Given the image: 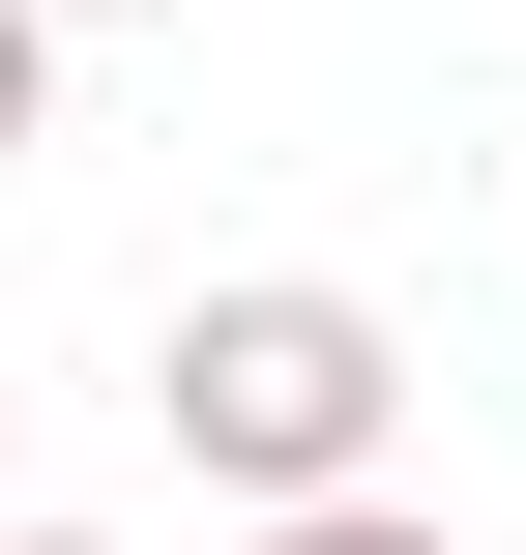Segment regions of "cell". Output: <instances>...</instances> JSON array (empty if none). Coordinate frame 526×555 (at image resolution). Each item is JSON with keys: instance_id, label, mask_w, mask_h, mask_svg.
<instances>
[{"instance_id": "2", "label": "cell", "mask_w": 526, "mask_h": 555, "mask_svg": "<svg viewBox=\"0 0 526 555\" xmlns=\"http://www.w3.org/2000/svg\"><path fill=\"white\" fill-rule=\"evenodd\" d=\"M264 555H439V527H410V498H293Z\"/></svg>"}, {"instance_id": "3", "label": "cell", "mask_w": 526, "mask_h": 555, "mask_svg": "<svg viewBox=\"0 0 526 555\" xmlns=\"http://www.w3.org/2000/svg\"><path fill=\"white\" fill-rule=\"evenodd\" d=\"M29 88H59V29H29V0H0V146H29Z\"/></svg>"}, {"instance_id": "1", "label": "cell", "mask_w": 526, "mask_h": 555, "mask_svg": "<svg viewBox=\"0 0 526 555\" xmlns=\"http://www.w3.org/2000/svg\"><path fill=\"white\" fill-rule=\"evenodd\" d=\"M146 410H176V468L205 498H381V439H410V351H381V293H322V263H264V293H176V351H146Z\"/></svg>"}, {"instance_id": "4", "label": "cell", "mask_w": 526, "mask_h": 555, "mask_svg": "<svg viewBox=\"0 0 526 555\" xmlns=\"http://www.w3.org/2000/svg\"><path fill=\"white\" fill-rule=\"evenodd\" d=\"M0 555H88V527H0Z\"/></svg>"}, {"instance_id": "5", "label": "cell", "mask_w": 526, "mask_h": 555, "mask_svg": "<svg viewBox=\"0 0 526 555\" xmlns=\"http://www.w3.org/2000/svg\"><path fill=\"white\" fill-rule=\"evenodd\" d=\"M29 29H88V0H29Z\"/></svg>"}]
</instances>
